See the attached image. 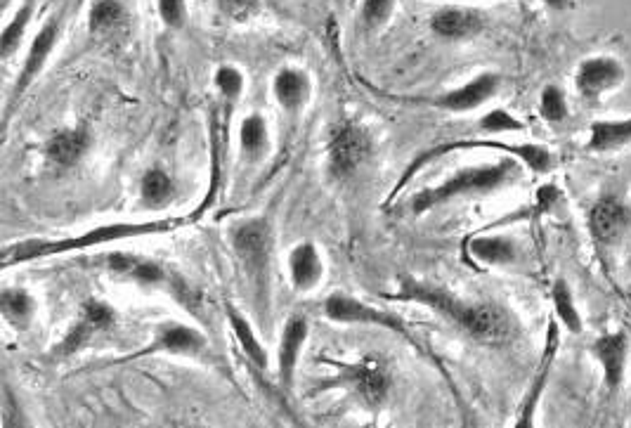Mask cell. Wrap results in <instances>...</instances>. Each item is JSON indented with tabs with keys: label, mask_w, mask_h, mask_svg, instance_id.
I'll use <instances>...</instances> for the list:
<instances>
[{
	"label": "cell",
	"mask_w": 631,
	"mask_h": 428,
	"mask_svg": "<svg viewBox=\"0 0 631 428\" xmlns=\"http://www.w3.org/2000/svg\"><path fill=\"white\" fill-rule=\"evenodd\" d=\"M388 298L431 308L433 313L445 317L447 322L457 324L461 332L471 336V339L487 343V346H502L516 334V322H513L509 310L497 306V303L466 301V298L454 296L452 291L412 280V277H400L398 291Z\"/></svg>",
	"instance_id": "obj_1"
},
{
	"label": "cell",
	"mask_w": 631,
	"mask_h": 428,
	"mask_svg": "<svg viewBox=\"0 0 631 428\" xmlns=\"http://www.w3.org/2000/svg\"><path fill=\"white\" fill-rule=\"evenodd\" d=\"M187 220L171 216V218H154V220H119V223H104L93 230L78 232V235L60 237V239H24V242L5 246L0 254L3 268L12 265H22L31 261H41V258L76 254V251L95 249V246L126 242V239H140V237H156V235H171L178 228H182Z\"/></svg>",
	"instance_id": "obj_2"
},
{
	"label": "cell",
	"mask_w": 631,
	"mask_h": 428,
	"mask_svg": "<svg viewBox=\"0 0 631 428\" xmlns=\"http://www.w3.org/2000/svg\"><path fill=\"white\" fill-rule=\"evenodd\" d=\"M518 175L520 161L513 157L492 161V164L461 168V171L452 173L450 178L442 180L440 185L416 192L412 199V213L414 216H424V213L438 209L442 204H450L454 199L483 197V194L497 192L511 185L513 180H518Z\"/></svg>",
	"instance_id": "obj_3"
},
{
	"label": "cell",
	"mask_w": 631,
	"mask_h": 428,
	"mask_svg": "<svg viewBox=\"0 0 631 428\" xmlns=\"http://www.w3.org/2000/svg\"><path fill=\"white\" fill-rule=\"evenodd\" d=\"M461 149H499V152L509 154V157L518 159L523 166H528L532 173H549L551 168L556 166V157L551 154V149H546L544 145H537V142L509 145V142H502V140H452V142H442V145L438 147H431V149H426V152H421L419 157L407 166V171L402 173L400 183L393 187V192H390V199L398 197V194L405 190L409 183H412L414 175L419 171H424L428 164H433V161L447 157V154H452V152H461Z\"/></svg>",
	"instance_id": "obj_4"
},
{
	"label": "cell",
	"mask_w": 631,
	"mask_h": 428,
	"mask_svg": "<svg viewBox=\"0 0 631 428\" xmlns=\"http://www.w3.org/2000/svg\"><path fill=\"white\" fill-rule=\"evenodd\" d=\"M234 254L246 272V280L258 298V308L268 303L270 289V254H272V228L268 218L239 220L230 230Z\"/></svg>",
	"instance_id": "obj_5"
},
{
	"label": "cell",
	"mask_w": 631,
	"mask_h": 428,
	"mask_svg": "<svg viewBox=\"0 0 631 428\" xmlns=\"http://www.w3.org/2000/svg\"><path fill=\"white\" fill-rule=\"evenodd\" d=\"M109 270L116 272V275L126 277V280H133L142 284V287H154V289H164L166 294H171L175 301L182 303L187 310H197L199 306V296L190 284H187L178 272L168 268V265L152 261V258L145 256H135V254H112L107 258Z\"/></svg>",
	"instance_id": "obj_6"
},
{
	"label": "cell",
	"mask_w": 631,
	"mask_h": 428,
	"mask_svg": "<svg viewBox=\"0 0 631 428\" xmlns=\"http://www.w3.org/2000/svg\"><path fill=\"white\" fill-rule=\"evenodd\" d=\"M116 324V310L109 303L100 301V298H88L78 310L76 322L71 324L69 332L62 336L50 350L52 362H64L74 358L78 350L88 346L95 336L107 334Z\"/></svg>",
	"instance_id": "obj_7"
},
{
	"label": "cell",
	"mask_w": 631,
	"mask_h": 428,
	"mask_svg": "<svg viewBox=\"0 0 631 428\" xmlns=\"http://www.w3.org/2000/svg\"><path fill=\"white\" fill-rule=\"evenodd\" d=\"M372 157V138L357 123H338L329 135L327 164L329 173L338 180L357 175Z\"/></svg>",
	"instance_id": "obj_8"
},
{
	"label": "cell",
	"mask_w": 631,
	"mask_h": 428,
	"mask_svg": "<svg viewBox=\"0 0 631 428\" xmlns=\"http://www.w3.org/2000/svg\"><path fill=\"white\" fill-rule=\"evenodd\" d=\"M324 315L336 324H369V327H383L390 332L407 334L405 322L398 315H390L386 310H379L360 298L346 294V291H334L324 301Z\"/></svg>",
	"instance_id": "obj_9"
},
{
	"label": "cell",
	"mask_w": 631,
	"mask_h": 428,
	"mask_svg": "<svg viewBox=\"0 0 631 428\" xmlns=\"http://www.w3.org/2000/svg\"><path fill=\"white\" fill-rule=\"evenodd\" d=\"M341 384H346L367 407H381L390 393V372L379 358H360L350 365H341Z\"/></svg>",
	"instance_id": "obj_10"
},
{
	"label": "cell",
	"mask_w": 631,
	"mask_h": 428,
	"mask_svg": "<svg viewBox=\"0 0 631 428\" xmlns=\"http://www.w3.org/2000/svg\"><path fill=\"white\" fill-rule=\"evenodd\" d=\"M558 346H561V324L551 320L549 327H546V339H544V353L542 360H539V367L535 376H532V384L525 393L523 402H520V410L516 414V421H513V428H537V410L539 402H542V395L546 391V384H549L551 369H554Z\"/></svg>",
	"instance_id": "obj_11"
},
{
	"label": "cell",
	"mask_w": 631,
	"mask_h": 428,
	"mask_svg": "<svg viewBox=\"0 0 631 428\" xmlns=\"http://www.w3.org/2000/svg\"><path fill=\"white\" fill-rule=\"evenodd\" d=\"M624 76H627V71H624L622 62L617 57L594 55L580 64V69L575 74V86L577 93L589 105H598L603 95L613 93L615 88L622 86Z\"/></svg>",
	"instance_id": "obj_12"
},
{
	"label": "cell",
	"mask_w": 631,
	"mask_h": 428,
	"mask_svg": "<svg viewBox=\"0 0 631 428\" xmlns=\"http://www.w3.org/2000/svg\"><path fill=\"white\" fill-rule=\"evenodd\" d=\"M208 346L206 336L197 327L185 322H161L154 329L152 341L145 348L130 355V360L147 358V355H199Z\"/></svg>",
	"instance_id": "obj_13"
},
{
	"label": "cell",
	"mask_w": 631,
	"mask_h": 428,
	"mask_svg": "<svg viewBox=\"0 0 631 428\" xmlns=\"http://www.w3.org/2000/svg\"><path fill=\"white\" fill-rule=\"evenodd\" d=\"M629 334L627 332H610L598 336L591 346L594 355L603 372V386L610 395L620 391L624 374H627V360H629Z\"/></svg>",
	"instance_id": "obj_14"
},
{
	"label": "cell",
	"mask_w": 631,
	"mask_h": 428,
	"mask_svg": "<svg viewBox=\"0 0 631 428\" xmlns=\"http://www.w3.org/2000/svg\"><path fill=\"white\" fill-rule=\"evenodd\" d=\"M499 90V76L497 74H480L473 81H468L466 86L457 90H447L438 97H419V105H431L438 109H447V112H471V109L483 107L490 97Z\"/></svg>",
	"instance_id": "obj_15"
},
{
	"label": "cell",
	"mask_w": 631,
	"mask_h": 428,
	"mask_svg": "<svg viewBox=\"0 0 631 428\" xmlns=\"http://www.w3.org/2000/svg\"><path fill=\"white\" fill-rule=\"evenodd\" d=\"M308 336H310V324L305 317L294 315L286 320L282 339H279V350H277V379L286 391L294 388L298 360H301V353H303L305 343H308Z\"/></svg>",
	"instance_id": "obj_16"
},
{
	"label": "cell",
	"mask_w": 631,
	"mask_h": 428,
	"mask_svg": "<svg viewBox=\"0 0 631 428\" xmlns=\"http://www.w3.org/2000/svg\"><path fill=\"white\" fill-rule=\"evenodd\" d=\"M57 38H60V19L52 17L43 24V29L38 31L34 43H31L29 55H26V60H24L22 74H19V79H17L15 93H12V102H17L19 97L26 93V88L38 79V74L43 71L45 62H48L52 48L57 45Z\"/></svg>",
	"instance_id": "obj_17"
},
{
	"label": "cell",
	"mask_w": 631,
	"mask_h": 428,
	"mask_svg": "<svg viewBox=\"0 0 631 428\" xmlns=\"http://www.w3.org/2000/svg\"><path fill=\"white\" fill-rule=\"evenodd\" d=\"M631 225V209L617 197L598 199L589 209V230L598 242H615Z\"/></svg>",
	"instance_id": "obj_18"
},
{
	"label": "cell",
	"mask_w": 631,
	"mask_h": 428,
	"mask_svg": "<svg viewBox=\"0 0 631 428\" xmlns=\"http://www.w3.org/2000/svg\"><path fill=\"white\" fill-rule=\"evenodd\" d=\"M90 142H93V135H90L86 126L64 128V131L55 133L45 142V157L57 168H71L86 157Z\"/></svg>",
	"instance_id": "obj_19"
},
{
	"label": "cell",
	"mask_w": 631,
	"mask_h": 428,
	"mask_svg": "<svg viewBox=\"0 0 631 428\" xmlns=\"http://www.w3.org/2000/svg\"><path fill=\"white\" fill-rule=\"evenodd\" d=\"M289 277L296 291L308 294L322 282L324 277V261L312 242H301L291 249L289 254Z\"/></svg>",
	"instance_id": "obj_20"
},
{
	"label": "cell",
	"mask_w": 631,
	"mask_h": 428,
	"mask_svg": "<svg viewBox=\"0 0 631 428\" xmlns=\"http://www.w3.org/2000/svg\"><path fill=\"white\" fill-rule=\"evenodd\" d=\"M466 254L476 263L492 265V268H504L518 261L516 239L504 235H476L468 237L464 244Z\"/></svg>",
	"instance_id": "obj_21"
},
{
	"label": "cell",
	"mask_w": 631,
	"mask_h": 428,
	"mask_svg": "<svg viewBox=\"0 0 631 428\" xmlns=\"http://www.w3.org/2000/svg\"><path fill=\"white\" fill-rule=\"evenodd\" d=\"M225 317H227V324H230V329L234 334V341L239 343V348H242L246 360H249L256 369H260V372H265V369L270 367L268 350L263 348V343H260L256 329L251 327V322L246 320V317L239 313V310L234 308L232 303H225Z\"/></svg>",
	"instance_id": "obj_22"
},
{
	"label": "cell",
	"mask_w": 631,
	"mask_h": 428,
	"mask_svg": "<svg viewBox=\"0 0 631 428\" xmlns=\"http://www.w3.org/2000/svg\"><path fill=\"white\" fill-rule=\"evenodd\" d=\"M485 19L478 10L442 8L431 17V29L442 38H466L483 29Z\"/></svg>",
	"instance_id": "obj_23"
},
{
	"label": "cell",
	"mask_w": 631,
	"mask_h": 428,
	"mask_svg": "<svg viewBox=\"0 0 631 428\" xmlns=\"http://www.w3.org/2000/svg\"><path fill=\"white\" fill-rule=\"evenodd\" d=\"M275 97L286 112H298L310 100V81L301 69H282L275 76Z\"/></svg>",
	"instance_id": "obj_24"
},
{
	"label": "cell",
	"mask_w": 631,
	"mask_h": 428,
	"mask_svg": "<svg viewBox=\"0 0 631 428\" xmlns=\"http://www.w3.org/2000/svg\"><path fill=\"white\" fill-rule=\"evenodd\" d=\"M631 142V119L591 123L587 152H613Z\"/></svg>",
	"instance_id": "obj_25"
},
{
	"label": "cell",
	"mask_w": 631,
	"mask_h": 428,
	"mask_svg": "<svg viewBox=\"0 0 631 428\" xmlns=\"http://www.w3.org/2000/svg\"><path fill=\"white\" fill-rule=\"evenodd\" d=\"M0 313H3L10 327H15L17 332H24L36 317V298L26 289H5L0 294Z\"/></svg>",
	"instance_id": "obj_26"
},
{
	"label": "cell",
	"mask_w": 631,
	"mask_h": 428,
	"mask_svg": "<svg viewBox=\"0 0 631 428\" xmlns=\"http://www.w3.org/2000/svg\"><path fill=\"white\" fill-rule=\"evenodd\" d=\"M140 199L147 209H164L175 199V183L164 168H149L140 180Z\"/></svg>",
	"instance_id": "obj_27"
},
{
	"label": "cell",
	"mask_w": 631,
	"mask_h": 428,
	"mask_svg": "<svg viewBox=\"0 0 631 428\" xmlns=\"http://www.w3.org/2000/svg\"><path fill=\"white\" fill-rule=\"evenodd\" d=\"M551 303H554V313H556V322L561 324L563 329H568L570 334H582L584 332V320L580 315V308H577L575 296H572L570 284L558 277L551 287Z\"/></svg>",
	"instance_id": "obj_28"
},
{
	"label": "cell",
	"mask_w": 631,
	"mask_h": 428,
	"mask_svg": "<svg viewBox=\"0 0 631 428\" xmlns=\"http://www.w3.org/2000/svg\"><path fill=\"white\" fill-rule=\"evenodd\" d=\"M270 145V133H268V123L260 114L246 116L239 126V147H242L244 157L251 161L263 159V154L268 152Z\"/></svg>",
	"instance_id": "obj_29"
},
{
	"label": "cell",
	"mask_w": 631,
	"mask_h": 428,
	"mask_svg": "<svg viewBox=\"0 0 631 428\" xmlns=\"http://www.w3.org/2000/svg\"><path fill=\"white\" fill-rule=\"evenodd\" d=\"M31 12H34V0H26L22 8H19L17 15L12 17V22L3 29V36H0V57H3V60H10V57L19 50V43H22V38H24Z\"/></svg>",
	"instance_id": "obj_30"
},
{
	"label": "cell",
	"mask_w": 631,
	"mask_h": 428,
	"mask_svg": "<svg viewBox=\"0 0 631 428\" xmlns=\"http://www.w3.org/2000/svg\"><path fill=\"white\" fill-rule=\"evenodd\" d=\"M123 22V5L119 0H95L88 12V27L93 34H107Z\"/></svg>",
	"instance_id": "obj_31"
},
{
	"label": "cell",
	"mask_w": 631,
	"mask_h": 428,
	"mask_svg": "<svg viewBox=\"0 0 631 428\" xmlns=\"http://www.w3.org/2000/svg\"><path fill=\"white\" fill-rule=\"evenodd\" d=\"M539 112L549 123H563L568 119V100H565V93L561 86H554L549 83L539 95Z\"/></svg>",
	"instance_id": "obj_32"
},
{
	"label": "cell",
	"mask_w": 631,
	"mask_h": 428,
	"mask_svg": "<svg viewBox=\"0 0 631 428\" xmlns=\"http://www.w3.org/2000/svg\"><path fill=\"white\" fill-rule=\"evenodd\" d=\"M480 131L487 135H499V133H520L525 131V123L513 116L506 109H492L480 119Z\"/></svg>",
	"instance_id": "obj_33"
},
{
	"label": "cell",
	"mask_w": 631,
	"mask_h": 428,
	"mask_svg": "<svg viewBox=\"0 0 631 428\" xmlns=\"http://www.w3.org/2000/svg\"><path fill=\"white\" fill-rule=\"evenodd\" d=\"M216 88L218 93L223 95L225 102H234L244 90V76L242 71L234 69V67H220L216 71Z\"/></svg>",
	"instance_id": "obj_34"
},
{
	"label": "cell",
	"mask_w": 631,
	"mask_h": 428,
	"mask_svg": "<svg viewBox=\"0 0 631 428\" xmlns=\"http://www.w3.org/2000/svg\"><path fill=\"white\" fill-rule=\"evenodd\" d=\"M395 0H364L362 19L367 27H383L393 15Z\"/></svg>",
	"instance_id": "obj_35"
},
{
	"label": "cell",
	"mask_w": 631,
	"mask_h": 428,
	"mask_svg": "<svg viewBox=\"0 0 631 428\" xmlns=\"http://www.w3.org/2000/svg\"><path fill=\"white\" fill-rule=\"evenodd\" d=\"M3 428H29L22 410V402L12 393L10 386L3 391Z\"/></svg>",
	"instance_id": "obj_36"
},
{
	"label": "cell",
	"mask_w": 631,
	"mask_h": 428,
	"mask_svg": "<svg viewBox=\"0 0 631 428\" xmlns=\"http://www.w3.org/2000/svg\"><path fill=\"white\" fill-rule=\"evenodd\" d=\"M159 15L164 19L166 27H182L187 17L185 0H159Z\"/></svg>",
	"instance_id": "obj_37"
},
{
	"label": "cell",
	"mask_w": 631,
	"mask_h": 428,
	"mask_svg": "<svg viewBox=\"0 0 631 428\" xmlns=\"http://www.w3.org/2000/svg\"><path fill=\"white\" fill-rule=\"evenodd\" d=\"M220 10L232 19H249L258 8V0H218Z\"/></svg>",
	"instance_id": "obj_38"
},
{
	"label": "cell",
	"mask_w": 631,
	"mask_h": 428,
	"mask_svg": "<svg viewBox=\"0 0 631 428\" xmlns=\"http://www.w3.org/2000/svg\"><path fill=\"white\" fill-rule=\"evenodd\" d=\"M461 414H464V428H480L476 417H473V412L468 410L464 402H461Z\"/></svg>",
	"instance_id": "obj_39"
},
{
	"label": "cell",
	"mask_w": 631,
	"mask_h": 428,
	"mask_svg": "<svg viewBox=\"0 0 631 428\" xmlns=\"http://www.w3.org/2000/svg\"><path fill=\"white\" fill-rule=\"evenodd\" d=\"M544 5H549V8L554 10H565L570 5V0H542Z\"/></svg>",
	"instance_id": "obj_40"
},
{
	"label": "cell",
	"mask_w": 631,
	"mask_h": 428,
	"mask_svg": "<svg viewBox=\"0 0 631 428\" xmlns=\"http://www.w3.org/2000/svg\"><path fill=\"white\" fill-rule=\"evenodd\" d=\"M10 3H12V0H0V8H3V10H5V8H8V5H10Z\"/></svg>",
	"instance_id": "obj_41"
}]
</instances>
